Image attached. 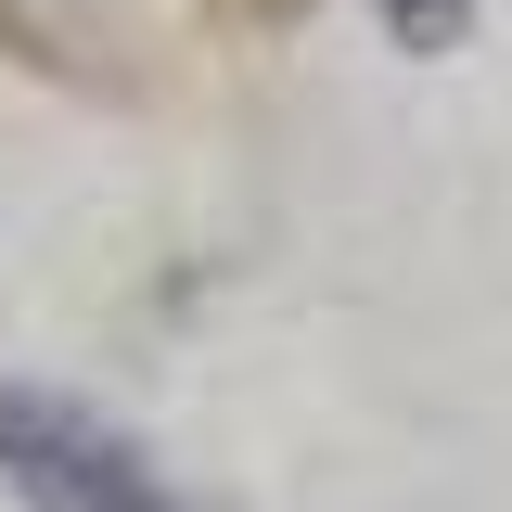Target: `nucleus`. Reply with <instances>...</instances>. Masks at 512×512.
Wrapping results in <instances>:
<instances>
[{
	"label": "nucleus",
	"mask_w": 512,
	"mask_h": 512,
	"mask_svg": "<svg viewBox=\"0 0 512 512\" xmlns=\"http://www.w3.org/2000/svg\"><path fill=\"white\" fill-rule=\"evenodd\" d=\"M0 487L26 512H205V500H180L116 423L64 410L39 384H0Z\"/></svg>",
	"instance_id": "1"
},
{
	"label": "nucleus",
	"mask_w": 512,
	"mask_h": 512,
	"mask_svg": "<svg viewBox=\"0 0 512 512\" xmlns=\"http://www.w3.org/2000/svg\"><path fill=\"white\" fill-rule=\"evenodd\" d=\"M372 13H384L397 52H461L474 39V0H372Z\"/></svg>",
	"instance_id": "2"
}]
</instances>
